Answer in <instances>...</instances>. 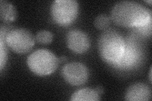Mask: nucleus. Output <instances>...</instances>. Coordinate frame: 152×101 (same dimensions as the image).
Masks as SVG:
<instances>
[{
    "mask_svg": "<svg viewBox=\"0 0 152 101\" xmlns=\"http://www.w3.org/2000/svg\"><path fill=\"white\" fill-rule=\"evenodd\" d=\"M72 101H98L100 100L99 94L93 89L84 88L75 92L70 99Z\"/></svg>",
    "mask_w": 152,
    "mask_h": 101,
    "instance_id": "nucleus-10",
    "label": "nucleus"
},
{
    "mask_svg": "<svg viewBox=\"0 0 152 101\" xmlns=\"http://www.w3.org/2000/svg\"><path fill=\"white\" fill-rule=\"evenodd\" d=\"M95 90L97 91V92L100 95L103 93V89L102 86H98L96 88H95Z\"/></svg>",
    "mask_w": 152,
    "mask_h": 101,
    "instance_id": "nucleus-15",
    "label": "nucleus"
},
{
    "mask_svg": "<svg viewBox=\"0 0 152 101\" xmlns=\"http://www.w3.org/2000/svg\"><path fill=\"white\" fill-rule=\"evenodd\" d=\"M59 59H60V61H65V60H66V57H65V56H62V57H61L60 58H59Z\"/></svg>",
    "mask_w": 152,
    "mask_h": 101,
    "instance_id": "nucleus-17",
    "label": "nucleus"
},
{
    "mask_svg": "<svg viewBox=\"0 0 152 101\" xmlns=\"http://www.w3.org/2000/svg\"><path fill=\"white\" fill-rule=\"evenodd\" d=\"M0 16L1 20L5 22L10 23L13 22L17 18V10L10 2L1 0L0 1Z\"/></svg>",
    "mask_w": 152,
    "mask_h": 101,
    "instance_id": "nucleus-11",
    "label": "nucleus"
},
{
    "mask_svg": "<svg viewBox=\"0 0 152 101\" xmlns=\"http://www.w3.org/2000/svg\"><path fill=\"white\" fill-rule=\"evenodd\" d=\"M110 18L106 14H100L94 19V24L95 27L99 30H104L110 25Z\"/></svg>",
    "mask_w": 152,
    "mask_h": 101,
    "instance_id": "nucleus-12",
    "label": "nucleus"
},
{
    "mask_svg": "<svg viewBox=\"0 0 152 101\" xmlns=\"http://www.w3.org/2000/svg\"><path fill=\"white\" fill-rule=\"evenodd\" d=\"M79 4L75 0H56L51 4V15L60 25L72 23L79 13Z\"/></svg>",
    "mask_w": 152,
    "mask_h": 101,
    "instance_id": "nucleus-4",
    "label": "nucleus"
},
{
    "mask_svg": "<svg viewBox=\"0 0 152 101\" xmlns=\"http://www.w3.org/2000/svg\"><path fill=\"white\" fill-rule=\"evenodd\" d=\"M4 38L1 36V40H0V50H1V61H0V68L2 70L3 67L5 66L6 62L7 61L8 54L7 49L5 46V44L4 42Z\"/></svg>",
    "mask_w": 152,
    "mask_h": 101,
    "instance_id": "nucleus-14",
    "label": "nucleus"
},
{
    "mask_svg": "<svg viewBox=\"0 0 152 101\" xmlns=\"http://www.w3.org/2000/svg\"><path fill=\"white\" fill-rule=\"evenodd\" d=\"M66 44L75 53L83 54L90 47V39L86 33L80 30H72L66 35Z\"/></svg>",
    "mask_w": 152,
    "mask_h": 101,
    "instance_id": "nucleus-7",
    "label": "nucleus"
},
{
    "mask_svg": "<svg viewBox=\"0 0 152 101\" xmlns=\"http://www.w3.org/2000/svg\"><path fill=\"white\" fill-rule=\"evenodd\" d=\"M151 67H150V73H149V78H150V81L151 82Z\"/></svg>",
    "mask_w": 152,
    "mask_h": 101,
    "instance_id": "nucleus-16",
    "label": "nucleus"
},
{
    "mask_svg": "<svg viewBox=\"0 0 152 101\" xmlns=\"http://www.w3.org/2000/svg\"><path fill=\"white\" fill-rule=\"evenodd\" d=\"M145 2H146V3H150V4H151V0H150V1H145Z\"/></svg>",
    "mask_w": 152,
    "mask_h": 101,
    "instance_id": "nucleus-18",
    "label": "nucleus"
},
{
    "mask_svg": "<svg viewBox=\"0 0 152 101\" xmlns=\"http://www.w3.org/2000/svg\"><path fill=\"white\" fill-rule=\"evenodd\" d=\"M64 80L72 85H80L85 84L89 76L87 66L81 62H72L66 64L61 70Z\"/></svg>",
    "mask_w": 152,
    "mask_h": 101,
    "instance_id": "nucleus-6",
    "label": "nucleus"
},
{
    "mask_svg": "<svg viewBox=\"0 0 152 101\" xmlns=\"http://www.w3.org/2000/svg\"><path fill=\"white\" fill-rule=\"evenodd\" d=\"M138 59V52L135 48L131 45H126L124 52L121 58L120 61L115 65L122 67V68H127L131 67Z\"/></svg>",
    "mask_w": 152,
    "mask_h": 101,
    "instance_id": "nucleus-9",
    "label": "nucleus"
},
{
    "mask_svg": "<svg viewBox=\"0 0 152 101\" xmlns=\"http://www.w3.org/2000/svg\"><path fill=\"white\" fill-rule=\"evenodd\" d=\"M36 41L41 44H50L53 39V35L51 32L46 30L40 31L36 36Z\"/></svg>",
    "mask_w": 152,
    "mask_h": 101,
    "instance_id": "nucleus-13",
    "label": "nucleus"
},
{
    "mask_svg": "<svg viewBox=\"0 0 152 101\" xmlns=\"http://www.w3.org/2000/svg\"><path fill=\"white\" fill-rule=\"evenodd\" d=\"M4 40L12 51L18 54L28 52L32 49L35 43L34 35L24 28H16L8 31Z\"/></svg>",
    "mask_w": 152,
    "mask_h": 101,
    "instance_id": "nucleus-5",
    "label": "nucleus"
},
{
    "mask_svg": "<svg viewBox=\"0 0 152 101\" xmlns=\"http://www.w3.org/2000/svg\"><path fill=\"white\" fill-rule=\"evenodd\" d=\"M110 18L119 26L139 28L151 23V10L136 1H121L113 6Z\"/></svg>",
    "mask_w": 152,
    "mask_h": 101,
    "instance_id": "nucleus-1",
    "label": "nucleus"
},
{
    "mask_svg": "<svg viewBox=\"0 0 152 101\" xmlns=\"http://www.w3.org/2000/svg\"><path fill=\"white\" fill-rule=\"evenodd\" d=\"M151 98L150 86L144 83H136L129 86L125 94V100L129 101H146Z\"/></svg>",
    "mask_w": 152,
    "mask_h": 101,
    "instance_id": "nucleus-8",
    "label": "nucleus"
},
{
    "mask_svg": "<svg viewBox=\"0 0 152 101\" xmlns=\"http://www.w3.org/2000/svg\"><path fill=\"white\" fill-rule=\"evenodd\" d=\"M60 59L46 49H37L28 56L27 63L28 68L37 75H48L57 69Z\"/></svg>",
    "mask_w": 152,
    "mask_h": 101,
    "instance_id": "nucleus-3",
    "label": "nucleus"
},
{
    "mask_svg": "<svg viewBox=\"0 0 152 101\" xmlns=\"http://www.w3.org/2000/svg\"><path fill=\"white\" fill-rule=\"evenodd\" d=\"M126 45V41L120 32L111 28L107 29L103 31L99 37V54L103 61L115 65L122 57Z\"/></svg>",
    "mask_w": 152,
    "mask_h": 101,
    "instance_id": "nucleus-2",
    "label": "nucleus"
}]
</instances>
